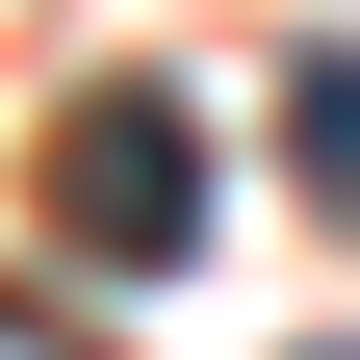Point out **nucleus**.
<instances>
[{"mask_svg":"<svg viewBox=\"0 0 360 360\" xmlns=\"http://www.w3.org/2000/svg\"><path fill=\"white\" fill-rule=\"evenodd\" d=\"M335 360H360V335H335Z\"/></svg>","mask_w":360,"mask_h":360,"instance_id":"20e7f679","label":"nucleus"},{"mask_svg":"<svg viewBox=\"0 0 360 360\" xmlns=\"http://www.w3.org/2000/svg\"><path fill=\"white\" fill-rule=\"evenodd\" d=\"M52 232H77V257H129V283H180V232H206V129H180L155 77L52 103Z\"/></svg>","mask_w":360,"mask_h":360,"instance_id":"f257e3e1","label":"nucleus"},{"mask_svg":"<svg viewBox=\"0 0 360 360\" xmlns=\"http://www.w3.org/2000/svg\"><path fill=\"white\" fill-rule=\"evenodd\" d=\"M0 335H26V309H0Z\"/></svg>","mask_w":360,"mask_h":360,"instance_id":"7ed1b4c3","label":"nucleus"},{"mask_svg":"<svg viewBox=\"0 0 360 360\" xmlns=\"http://www.w3.org/2000/svg\"><path fill=\"white\" fill-rule=\"evenodd\" d=\"M283 155H309V206L360 232V52H309V77H283Z\"/></svg>","mask_w":360,"mask_h":360,"instance_id":"f03ea898","label":"nucleus"}]
</instances>
